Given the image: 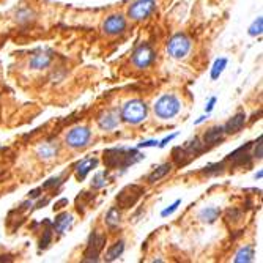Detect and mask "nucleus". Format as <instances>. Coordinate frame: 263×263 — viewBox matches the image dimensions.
<instances>
[{"mask_svg":"<svg viewBox=\"0 0 263 263\" xmlns=\"http://www.w3.org/2000/svg\"><path fill=\"white\" fill-rule=\"evenodd\" d=\"M143 194V188L139 186V185H129L126 186L120 194L117 195V208H120V209H126V208H131V206H134L139 199L142 197Z\"/></svg>","mask_w":263,"mask_h":263,"instance_id":"nucleus-5","label":"nucleus"},{"mask_svg":"<svg viewBox=\"0 0 263 263\" xmlns=\"http://www.w3.org/2000/svg\"><path fill=\"white\" fill-rule=\"evenodd\" d=\"M261 30H263V19L257 18V21H254V24L251 25V29H249V35L257 36V35L261 33Z\"/></svg>","mask_w":263,"mask_h":263,"instance_id":"nucleus-24","label":"nucleus"},{"mask_svg":"<svg viewBox=\"0 0 263 263\" xmlns=\"http://www.w3.org/2000/svg\"><path fill=\"white\" fill-rule=\"evenodd\" d=\"M118 122H120V117H118L117 111H106L99 115L98 126L104 131H112L118 126Z\"/></svg>","mask_w":263,"mask_h":263,"instance_id":"nucleus-11","label":"nucleus"},{"mask_svg":"<svg viewBox=\"0 0 263 263\" xmlns=\"http://www.w3.org/2000/svg\"><path fill=\"white\" fill-rule=\"evenodd\" d=\"M57 153H59V145H57V142H54V140L44 142L36 148V156L43 161L52 160V157L57 156Z\"/></svg>","mask_w":263,"mask_h":263,"instance_id":"nucleus-12","label":"nucleus"},{"mask_svg":"<svg viewBox=\"0 0 263 263\" xmlns=\"http://www.w3.org/2000/svg\"><path fill=\"white\" fill-rule=\"evenodd\" d=\"M50 62H52V52L50 50H41L30 59V68L32 70H43V68L49 67Z\"/></svg>","mask_w":263,"mask_h":263,"instance_id":"nucleus-13","label":"nucleus"},{"mask_svg":"<svg viewBox=\"0 0 263 263\" xmlns=\"http://www.w3.org/2000/svg\"><path fill=\"white\" fill-rule=\"evenodd\" d=\"M219 215H221L219 208H216V206H206V208H203L202 212H200L199 218L203 222H208V224H212V222H215L219 218Z\"/></svg>","mask_w":263,"mask_h":263,"instance_id":"nucleus-19","label":"nucleus"},{"mask_svg":"<svg viewBox=\"0 0 263 263\" xmlns=\"http://www.w3.org/2000/svg\"><path fill=\"white\" fill-rule=\"evenodd\" d=\"M143 154H140L136 148H111L104 151V164L111 169L128 167L140 161Z\"/></svg>","mask_w":263,"mask_h":263,"instance_id":"nucleus-1","label":"nucleus"},{"mask_svg":"<svg viewBox=\"0 0 263 263\" xmlns=\"http://www.w3.org/2000/svg\"><path fill=\"white\" fill-rule=\"evenodd\" d=\"M175 137H177V133H175V134H172V136H169V137H166V139H163V140L160 142V147H164L166 143H169L170 140H174Z\"/></svg>","mask_w":263,"mask_h":263,"instance_id":"nucleus-31","label":"nucleus"},{"mask_svg":"<svg viewBox=\"0 0 263 263\" xmlns=\"http://www.w3.org/2000/svg\"><path fill=\"white\" fill-rule=\"evenodd\" d=\"M39 192H41V189H35V191H32V192H30L29 195L32 197V199H36V197L39 195Z\"/></svg>","mask_w":263,"mask_h":263,"instance_id":"nucleus-33","label":"nucleus"},{"mask_svg":"<svg viewBox=\"0 0 263 263\" xmlns=\"http://www.w3.org/2000/svg\"><path fill=\"white\" fill-rule=\"evenodd\" d=\"M104 243H106V238H104L102 235H99V233L91 235L88 246H87V251H85L84 261H96L101 251H102V247H104Z\"/></svg>","mask_w":263,"mask_h":263,"instance_id":"nucleus-9","label":"nucleus"},{"mask_svg":"<svg viewBox=\"0 0 263 263\" xmlns=\"http://www.w3.org/2000/svg\"><path fill=\"white\" fill-rule=\"evenodd\" d=\"M181 104L178 101L177 96L174 95H164L154 102V114L163 118V120H167V118H172L180 112Z\"/></svg>","mask_w":263,"mask_h":263,"instance_id":"nucleus-3","label":"nucleus"},{"mask_svg":"<svg viewBox=\"0 0 263 263\" xmlns=\"http://www.w3.org/2000/svg\"><path fill=\"white\" fill-rule=\"evenodd\" d=\"M156 8L154 0H137L136 4L129 7L128 16L133 21H143L147 19Z\"/></svg>","mask_w":263,"mask_h":263,"instance_id":"nucleus-6","label":"nucleus"},{"mask_svg":"<svg viewBox=\"0 0 263 263\" xmlns=\"http://www.w3.org/2000/svg\"><path fill=\"white\" fill-rule=\"evenodd\" d=\"M50 238H52L50 232H49V230H46V232H44V236L41 238V247H47V246H49V243H50Z\"/></svg>","mask_w":263,"mask_h":263,"instance_id":"nucleus-27","label":"nucleus"},{"mask_svg":"<svg viewBox=\"0 0 263 263\" xmlns=\"http://www.w3.org/2000/svg\"><path fill=\"white\" fill-rule=\"evenodd\" d=\"M102 29L109 35H120L126 29V19L122 15H112L104 21Z\"/></svg>","mask_w":263,"mask_h":263,"instance_id":"nucleus-10","label":"nucleus"},{"mask_svg":"<svg viewBox=\"0 0 263 263\" xmlns=\"http://www.w3.org/2000/svg\"><path fill=\"white\" fill-rule=\"evenodd\" d=\"M98 164L96 160H84L77 164V169H76V177L77 180H84L87 177V174L90 172L91 169H95Z\"/></svg>","mask_w":263,"mask_h":263,"instance_id":"nucleus-16","label":"nucleus"},{"mask_svg":"<svg viewBox=\"0 0 263 263\" xmlns=\"http://www.w3.org/2000/svg\"><path fill=\"white\" fill-rule=\"evenodd\" d=\"M123 251H125V243H123V241H117L115 244H112V246L109 247V251H108V254H106V260H108V261L117 260L118 257H120V255L123 254Z\"/></svg>","mask_w":263,"mask_h":263,"instance_id":"nucleus-20","label":"nucleus"},{"mask_svg":"<svg viewBox=\"0 0 263 263\" xmlns=\"http://www.w3.org/2000/svg\"><path fill=\"white\" fill-rule=\"evenodd\" d=\"M246 123V114L244 112H238L236 115H233L230 120L226 123L224 126V134H235L244 126Z\"/></svg>","mask_w":263,"mask_h":263,"instance_id":"nucleus-14","label":"nucleus"},{"mask_svg":"<svg viewBox=\"0 0 263 263\" xmlns=\"http://www.w3.org/2000/svg\"><path fill=\"white\" fill-rule=\"evenodd\" d=\"M191 50V39L183 35V33H177L172 38L169 39L167 43V52L170 57L174 59H185Z\"/></svg>","mask_w":263,"mask_h":263,"instance_id":"nucleus-4","label":"nucleus"},{"mask_svg":"<svg viewBox=\"0 0 263 263\" xmlns=\"http://www.w3.org/2000/svg\"><path fill=\"white\" fill-rule=\"evenodd\" d=\"M170 170H172V164L170 163H166V164H161L160 167H156L153 172L148 175V183H156L160 181L161 178H164Z\"/></svg>","mask_w":263,"mask_h":263,"instance_id":"nucleus-17","label":"nucleus"},{"mask_svg":"<svg viewBox=\"0 0 263 263\" xmlns=\"http://www.w3.org/2000/svg\"><path fill=\"white\" fill-rule=\"evenodd\" d=\"M154 50L150 44H140L133 54V62L139 68H147L154 62Z\"/></svg>","mask_w":263,"mask_h":263,"instance_id":"nucleus-8","label":"nucleus"},{"mask_svg":"<svg viewBox=\"0 0 263 263\" xmlns=\"http://www.w3.org/2000/svg\"><path fill=\"white\" fill-rule=\"evenodd\" d=\"M156 140H147V142H142V143H139V148H142V147H154L156 145Z\"/></svg>","mask_w":263,"mask_h":263,"instance_id":"nucleus-30","label":"nucleus"},{"mask_svg":"<svg viewBox=\"0 0 263 263\" xmlns=\"http://www.w3.org/2000/svg\"><path fill=\"white\" fill-rule=\"evenodd\" d=\"M224 137V128L222 126H215L212 129H208L203 136V143L205 145H215V143L221 142Z\"/></svg>","mask_w":263,"mask_h":263,"instance_id":"nucleus-15","label":"nucleus"},{"mask_svg":"<svg viewBox=\"0 0 263 263\" xmlns=\"http://www.w3.org/2000/svg\"><path fill=\"white\" fill-rule=\"evenodd\" d=\"M252 258H254V249L251 246H244L241 251L236 254L235 261L236 263H249V261H252Z\"/></svg>","mask_w":263,"mask_h":263,"instance_id":"nucleus-21","label":"nucleus"},{"mask_svg":"<svg viewBox=\"0 0 263 263\" xmlns=\"http://www.w3.org/2000/svg\"><path fill=\"white\" fill-rule=\"evenodd\" d=\"M104 185H106V175H104L102 172L96 174V177L93 178V181H91V186L96 188V189H99V188H102Z\"/></svg>","mask_w":263,"mask_h":263,"instance_id":"nucleus-25","label":"nucleus"},{"mask_svg":"<svg viewBox=\"0 0 263 263\" xmlns=\"http://www.w3.org/2000/svg\"><path fill=\"white\" fill-rule=\"evenodd\" d=\"M106 224L109 227H115L120 224V209H118L117 206H112L108 215H106Z\"/></svg>","mask_w":263,"mask_h":263,"instance_id":"nucleus-22","label":"nucleus"},{"mask_svg":"<svg viewBox=\"0 0 263 263\" xmlns=\"http://www.w3.org/2000/svg\"><path fill=\"white\" fill-rule=\"evenodd\" d=\"M71 224H73V216L68 215V213H62V215H59V216L56 218L54 229H56V232L63 233V232L67 230Z\"/></svg>","mask_w":263,"mask_h":263,"instance_id":"nucleus-18","label":"nucleus"},{"mask_svg":"<svg viewBox=\"0 0 263 263\" xmlns=\"http://www.w3.org/2000/svg\"><path fill=\"white\" fill-rule=\"evenodd\" d=\"M215 102H216V98H212V99H209L208 106H206V112H208V114L213 111V108H215Z\"/></svg>","mask_w":263,"mask_h":263,"instance_id":"nucleus-32","label":"nucleus"},{"mask_svg":"<svg viewBox=\"0 0 263 263\" xmlns=\"http://www.w3.org/2000/svg\"><path fill=\"white\" fill-rule=\"evenodd\" d=\"M255 157H258V160H261V156H263V145H261V137H258V143H257V147H255V153H254Z\"/></svg>","mask_w":263,"mask_h":263,"instance_id":"nucleus-29","label":"nucleus"},{"mask_svg":"<svg viewBox=\"0 0 263 263\" xmlns=\"http://www.w3.org/2000/svg\"><path fill=\"white\" fill-rule=\"evenodd\" d=\"M180 203H181V200H175V203H174V205H170V208H166V209H164V212L161 213V216L166 218V216H169V215H172V213L175 212V209L178 208Z\"/></svg>","mask_w":263,"mask_h":263,"instance_id":"nucleus-26","label":"nucleus"},{"mask_svg":"<svg viewBox=\"0 0 263 263\" xmlns=\"http://www.w3.org/2000/svg\"><path fill=\"white\" fill-rule=\"evenodd\" d=\"M91 137V131L85 126H77L73 128L68 136H67V143L71 148H84Z\"/></svg>","mask_w":263,"mask_h":263,"instance_id":"nucleus-7","label":"nucleus"},{"mask_svg":"<svg viewBox=\"0 0 263 263\" xmlns=\"http://www.w3.org/2000/svg\"><path fill=\"white\" fill-rule=\"evenodd\" d=\"M122 118L126 123L137 125L147 118V104L140 99L128 101L122 109Z\"/></svg>","mask_w":263,"mask_h":263,"instance_id":"nucleus-2","label":"nucleus"},{"mask_svg":"<svg viewBox=\"0 0 263 263\" xmlns=\"http://www.w3.org/2000/svg\"><path fill=\"white\" fill-rule=\"evenodd\" d=\"M227 65V59H218L213 65V70H212V79H218L221 76V73L224 71Z\"/></svg>","mask_w":263,"mask_h":263,"instance_id":"nucleus-23","label":"nucleus"},{"mask_svg":"<svg viewBox=\"0 0 263 263\" xmlns=\"http://www.w3.org/2000/svg\"><path fill=\"white\" fill-rule=\"evenodd\" d=\"M59 181H60V177H56V178H50L47 183H44L43 185V188L41 189H49V188H52L54 185H59Z\"/></svg>","mask_w":263,"mask_h":263,"instance_id":"nucleus-28","label":"nucleus"}]
</instances>
